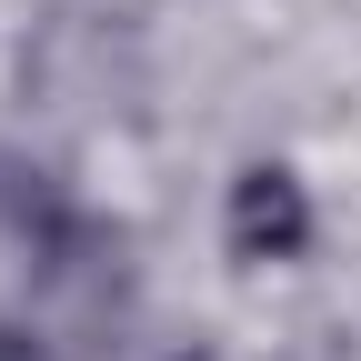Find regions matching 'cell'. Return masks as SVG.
<instances>
[{
	"mask_svg": "<svg viewBox=\"0 0 361 361\" xmlns=\"http://www.w3.org/2000/svg\"><path fill=\"white\" fill-rule=\"evenodd\" d=\"M121 361H211V351H191V341H141V351H121Z\"/></svg>",
	"mask_w": 361,
	"mask_h": 361,
	"instance_id": "3957f363",
	"label": "cell"
},
{
	"mask_svg": "<svg viewBox=\"0 0 361 361\" xmlns=\"http://www.w3.org/2000/svg\"><path fill=\"white\" fill-rule=\"evenodd\" d=\"M0 361H61V341L40 322H0Z\"/></svg>",
	"mask_w": 361,
	"mask_h": 361,
	"instance_id": "7a4b0ae2",
	"label": "cell"
},
{
	"mask_svg": "<svg viewBox=\"0 0 361 361\" xmlns=\"http://www.w3.org/2000/svg\"><path fill=\"white\" fill-rule=\"evenodd\" d=\"M211 241H221L231 271H251V281L301 271L322 251V191H311V171L281 161V151L231 161V180H221V201H211Z\"/></svg>",
	"mask_w": 361,
	"mask_h": 361,
	"instance_id": "6da1fadb",
	"label": "cell"
}]
</instances>
